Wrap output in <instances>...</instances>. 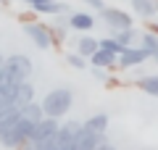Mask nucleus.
I'll return each mask as SVG.
<instances>
[{
    "instance_id": "obj_1",
    "label": "nucleus",
    "mask_w": 158,
    "mask_h": 150,
    "mask_svg": "<svg viewBox=\"0 0 158 150\" xmlns=\"http://www.w3.org/2000/svg\"><path fill=\"white\" fill-rule=\"evenodd\" d=\"M40 106H42V113L50 119H63L74 106V92L69 87H56L45 95V98L40 100Z\"/></svg>"
},
{
    "instance_id": "obj_2",
    "label": "nucleus",
    "mask_w": 158,
    "mask_h": 150,
    "mask_svg": "<svg viewBox=\"0 0 158 150\" xmlns=\"http://www.w3.org/2000/svg\"><path fill=\"white\" fill-rule=\"evenodd\" d=\"M32 129H34L32 121H27V119L19 116L8 129H3V132H0V145H3L6 150H19V148H21V145L29 140Z\"/></svg>"
},
{
    "instance_id": "obj_3",
    "label": "nucleus",
    "mask_w": 158,
    "mask_h": 150,
    "mask_svg": "<svg viewBox=\"0 0 158 150\" xmlns=\"http://www.w3.org/2000/svg\"><path fill=\"white\" fill-rule=\"evenodd\" d=\"M3 71H6V77L11 79V82H29V77H32L34 66L32 61H29L27 56H21V53H13V56H6V63H3Z\"/></svg>"
},
{
    "instance_id": "obj_4",
    "label": "nucleus",
    "mask_w": 158,
    "mask_h": 150,
    "mask_svg": "<svg viewBox=\"0 0 158 150\" xmlns=\"http://www.w3.org/2000/svg\"><path fill=\"white\" fill-rule=\"evenodd\" d=\"M24 32H27V37L34 42V48L40 50H48L53 48V32L50 27H45V24H40V21H24Z\"/></svg>"
},
{
    "instance_id": "obj_5",
    "label": "nucleus",
    "mask_w": 158,
    "mask_h": 150,
    "mask_svg": "<svg viewBox=\"0 0 158 150\" xmlns=\"http://www.w3.org/2000/svg\"><path fill=\"white\" fill-rule=\"evenodd\" d=\"M100 13V19H103V24H106L111 32H118V29H129V27H135V21H132V16L127 11H121V8H103V11H98Z\"/></svg>"
},
{
    "instance_id": "obj_6",
    "label": "nucleus",
    "mask_w": 158,
    "mask_h": 150,
    "mask_svg": "<svg viewBox=\"0 0 158 150\" xmlns=\"http://www.w3.org/2000/svg\"><path fill=\"white\" fill-rule=\"evenodd\" d=\"M79 129H82V121H61L58 124L56 137H53V150L71 148V142H74V137L79 134Z\"/></svg>"
},
{
    "instance_id": "obj_7",
    "label": "nucleus",
    "mask_w": 158,
    "mask_h": 150,
    "mask_svg": "<svg viewBox=\"0 0 158 150\" xmlns=\"http://www.w3.org/2000/svg\"><path fill=\"white\" fill-rule=\"evenodd\" d=\"M148 50H142L140 45H132V48H124L121 53L116 56V66L118 69H137L148 61Z\"/></svg>"
},
{
    "instance_id": "obj_8",
    "label": "nucleus",
    "mask_w": 158,
    "mask_h": 150,
    "mask_svg": "<svg viewBox=\"0 0 158 150\" xmlns=\"http://www.w3.org/2000/svg\"><path fill=\"white\" fill-rule=\"evenodd\" d=\"M100 142H106V134L92 132V129H87L85 124H82L79 134L74 137V142H71V150H95Z\"/></svg>"
},
{
    "instance_id": "obj_9",
    "label": "nucleus",
    "mask_w": 158,
    "mask_h": 150,
    "mask_svg": "<svg viewBox=\"0 0 158 150\" xmlns=\"http://www.w3.org/2000/svg\"><path fill=\"white\" fill-rule=\"evenodd\" d=\"M58 119H50V116H42L37 124H34V129H32V134H29V142H40V140H50V137H56V132H58Z\"/></svg>"
},
{
    "instance_id": "obj_10",
    "label": "nucleus",
    "mask_w": 158,
    "mask_h": 150,
    "mask_svg": "<svg viewBox=\"0 0 158 150\" xmlns=\"http://www.w3.org/2000/svg\"><path fill=\"white\" fill-rule=\"evenodd\" d=\"M129 3H132V13L145 21L158 16V0H129Z\"/></svg>"
},
{
    "instance_id": "obj_11",
    "label": "nucleus",
    "mask_w": 158,
    "mask_h": 150,
    "mask_svg": "<svg viewBox=\"0 0 158 150\" xmlns=\"http://www.w3.org/2000/svg\"><path fill=\"white\" fill-rule=\"evenodd\" d=\"M66 24H69V29H77V32H90L95 27V16H90L85 11H74V13H69Z\"/></svg>"
},
{
    "instance_id": "obj_12",
    "label": "nucleus",
    "mask_w": 158,
    "mask_h": 150,
    "mask_svg": "<svg viewBox=\"0 0 158 150\" xmlns=\"http://www.w3.org/2000/svg\"><path fill=\"white\" fill-rule=\"evenodd\" d=\"M87 61H90V66H100V69H116V53L98 48L95 53H92V56L87 58Z\"/></svg>"
},
{
    "instance_id": "obj_13",
    "label": "nucleus",
    "mask_w": 158,
    "mask_h": 150,
    "mask_svg": "<svg viewBox=\"0 0 158 150\" xmlns=\"http://www.w3.org/2000/svg\"><path fill=\"white\" fill-rule=\"evenodd\" d=\"M140 29H135V27H129V29H118V32H111V37L116 40L121 48H132V45H137L140 42Z\"/></svg>"
},
{
    "instance_id": "obj_14",
    "label": "nucleus",
    "mask_w": 158,
    "mask_h": 150,
    "mask_svg": "<svg viewBox=\"0 0 158 150\" xmlns=\"http://www.w3.org/2000/svg\"><path fill=\"white\" fill-rule=\"evenodd\" d=\"M32 100H34V87H32V82H19L13 106H16V108H24L27 103H32Z\"/></svg>"
},
{
    "instance_id": "obj_15",
    "label": "nucleus",
    "mask_w": 158,
    "mask_h": 150,
    "mask_svg": "<svg viewBox=\"0 0 158 150\" xmlns=\"http://www.w3.org/2000/svg\"><path fill=\"white\" fill-rule=\"evenodd\" d=\"M34 13H42V16H63V13H69V8L63 6V3H58V0H53V3H40V6H34Z\"/></svg>"
},
{
    "instance_id": "obj_16",
    "label": "nucleus",
    "mask_w": 158,
    "mask_h": 150,
    "mask_svg": "<svg viewBox=\"0 0 158 150\" xmlns=\"http://www.w3.org/2000/svg\"><path fill=\"white\" fill-rule=\"evenodd\" d=\"M98 48H100L98 45V37H77V53L82 58H90Z\"/></svg>"
},
{
    "instance_id": "obj_17",
    "label": "nucleus",
    "mask_w": 158,
    "mask_h": 150,
    "mask_svg": "<svg viewBox=\"0 0 158 150\" xmlns=\"http://www.w3.org/2000/svg\"><path fill=\"white\" fill-rule=\"evenodd\" d=\"M82 124H85L87 129H92V132H100V134L108 132V116H106V113H92V116L85 119Z\"/></svg>"
},
{
    "instance_id": "obj_18",
    "label": "nucleus",
    "mask_w": 158,
    "mask_h": 150,
    "mask_svg": "<svg viewBox=\"0 0 158 150\" xmlns=\"http://www.w3.org/2000/svg\"><path fill=\"white\" fill-rule=\"evenodd\" d=\"M137 45H140L142 50H148V56H150V58L158 56V34H153V32L145 29V32L140 34V42H137Z\"/></svg>"
},
{
    "instance_id": "obj_19",
    "label": "nucleus",
    "mask_w": 158,
    "mask_h": 150,
    "mask_svg": "<svg viewBox=\"0 0 158 150\" xmlns=\"http://www.w3.org/2000/svg\"><path fill=\"white\" fill-rule=\"evenodd\" d=\"M137 87L142 90V92L153 95V98H158V74H148V77L137 79Z\"/></svg>"
},
{
    "instance_id": "obj_20",
    "label": "nucleus",
    "mask_w": 158,
    "mask_h": 150,
    "mask_svg": "<svg viewBox=\"0 0 158 150\" xmlns=\"http://www.w3.org/2000/svg\"><path fill=\"white\" fill-rule=\"evenodd\" d=\"M16 119H19V108H13V106H11V108H3V111H0V132L8 129Z\"/></svg>"
},
{
    "instance_id": "obj_21",
    "label": "nucleus",
    "mask_w": 158,
    "mask_h": 150,
    "mask_svg": "<svg viewBox=\"0 0 158 150\" xmlns=\"http://www.w3.org/2000/svg\"><path fill=\"white\" fill-rule=\"evenodd\" d=\"M66 63H69L71 69H77V71H82V69L87 66V58H82L77 50H74V53H69V56H66Z\"/></svg>"
},
{
    "instance_id": "obj_22",
    "label": "nucleus",
    "mask_w": 158,
    "mask_h": 150,
    "mask_svg": "<svg viewBox=\"0 0 158 150\" xmlns=\"http://www.w3.org/2000/svg\"><path fill=\"white\" fill-rule=\"evenodd\" d=\"M98 45H100L103 50H111V53H116V56L121 53V50H124V48H121V45H118L113 37H103V40H98Z\"/></svg>"
},
{
    "instance_id": "obj_23",
    "label": "nucleus",
    "mask_w": 158,
    "mask_h": 150,
    "mask_svg": "<svg viewBox=\"0 0 158 150\" xmlns=\"http://www.w3.org/2000/svg\"><path fill=\"white\" fill-rule=\"evenodd\" d=\"M92 77L100 79V82H103V79H108V77H106V69H100V66H92Z\"/></svg>"
},
{
    "instance_id": "obj_24",
    "label": "nucleus",
    "mask_w": 158,
    "mask_h": 150,
    "mask_svg": "<svg viewBox=\"0 0 158 150\" xmlns=\"http://www.w3.org/2000/svg\"><path fill=\"white\" fill-rule=\"evenodd\" d=\"M87 6L90 8H95V11H103V8H106V3H103V0H85Z\"/></svg>"
},
{
    "instance_id": "obj_25",
    "label": "nucleus",
    "mask_w": 158,
    "mask_h": 150,
    "mask_svg": "<svg viewBox=\"0 0 158 150\" xmlns=\"http://www.w3.org/2000/svg\"><path fill=\"white\" fill-rule=\"evenodd\" d=\"M95 150H116V148H113V145H111V142H108V140H106V142H100V145H98Z\"/></svg>"
},
{
    "instance_id": "obj_26",
    "label": "nucleus",
    "mask_w": 158,
    "mask_h": 150,
    "mask_svg": "<svg viewBox=\"0 0 158 150\" xmlns=\"http://www.w3.org/2000/svg\"><path fill=\"white\" fill-rule=\"evenodd\" d=\"M24 3H27V6H40V3H53V0H24Z\"/></svg>"
},
{
    "instance_id": "obj_27",
    "label": "nucleus",
    "mask_w": 158,
    "mask_h": 150,
    "mask_svg": "<svg viewBox=\"0 0 158 150\" xmlns=\"http://www.w3.org/2000/svg\"><path fill=\"white\" fill-rule=\"evenodd\" d=\"M0 3H8V0H0Z\"/></svg>"
},
{
    "instance_id": "obj_28",
    "label": "nucleus",
    "mask_w": 158,
    "mask_h": 150,
    "mask_svg": "<svg viewBox=\"0 0 158 150\" xmlns=\"http://www.w3.org/2000/svg\"><path fill=\"white\" fill-rule=\"evenodd\" d=\"M66 150H71V148H66Z\"/></svg>"
},
{
    "instance_id": "obj_29",
    "label": "nucleus",
    "mask_w": 158,
    "mask_h": 150,
    "mask_svg": "<svg viewBox=\"0 0 158 150\" xmlns=\"http://www.w3.org/2000/svg\"><path fill=\"white\" fill-rule=\"evenodd\" d=\"M156 19H158V16H156Z\"/></svg>"
}]
</instances>
